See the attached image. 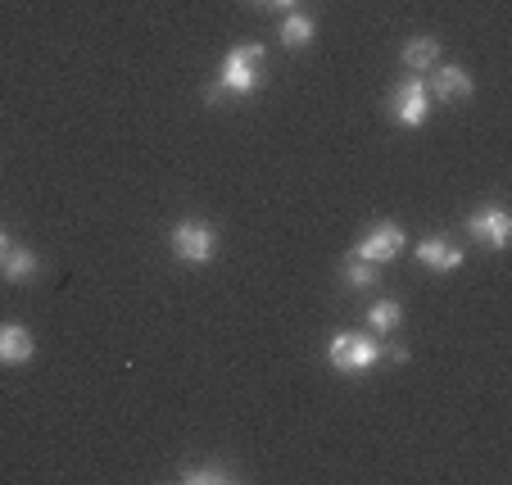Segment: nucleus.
<instances>
[{"label": "nucleus", "instance_id": "f257e3e1", "mask_svg": "<svg viewBox=\"0 0 512 485\" xmlns=\"http://www.w3.org/2000/svg\"><path fill=\"white\" fill-rule=\"evenodd\" d=\"M263 64H268V50L263 46H232L218 68V82L204 91V100H218V96H254L263 87Z\"/></svg>", "mask_w": 512, "mask_h": 485}, {"label": "nucleus", "instance_id": "f03ea898", "mask_svg": "<svg viewBox=\"0 0 512 485\" xmlns=\"http://www.w3.org/2000/svg\"><path fill=\"white\" fill-rule=\"evenodd\" d=\"M168 245H173L177 263H186V268H204V263L218 254V227L200 223V218H182V223L168 232Z\"/></svg>", "mask_w": 512, "mask_h": 485}, {"label": "nucleus", "instance_id": "7ed1b4c3", "mask_svg": "<svg viewBox=\"0 0 512 485\" xmlns=\"http://www.w3.org/2000/svg\"><path fill=\"white\" fill-rule=\"evenodd\" d=\"M381 359V345L368 336V331H340L327 345V363L345 377H358V372H372Z\"/></svg>", "mask_w": 512, "mask_h": 485}, {"label": "nucleus", "instance_id": "20e7f679", "mask_svg": "<svg viewBox=\"0 0 512 485\" xmlns=\"http://www.w3.org/2000/svg\"><path fill=\"white\" fill-rule=\"evenodd\" d=\"M426 114H431V91H426L422 78H408L395 87V96H390V118H395L399 127H422Z\"/></svg>", "mask_w": 512, "mask_h": 485}, {"label": "nucleus", "instance_id": "39448f33", "mask_svg": "<svg viewBox=\"0 0 512 485\" xmlns=\"http://www.w3.org/2000/svg\"><path fill=\"white\" fill-rule=\"evenodd\" d=\"M467 232L476 236V241H485L494 254L508 250L512 241V214L503 209V204H485V209H476L472 218H467Z\"/></svg>", "mask_w": 512, "mask_h": 485}, {"label": "nucleus", "instance_id": "423d86ee", "mask_svg": "<svg viewBox=\"0 0 512 485\" xmlns=\"http://www.w3.org/2000/svg\"><path fill=\"white\" fill-rule=\"evenodd\" d=\"M354 254L358 259H368V263H390V259H399L404 254V227L399 223H377L363 241L354 245Z\"/></svg>", "mask_w": 512, "mask_h": 485}, {"label": "nucleus", "instance_id": "0eeeda50", "mask_svg": "<svg viewBox=\"0 0 512 485\" xmlns=\"http://www.w3.org/2000/svg\"><path fill=\"white\" fill-rule=\"evenodd\" d=\"M37 354V340L23 322H0V368H23Z\"/></svg>", "mask_w": 512, "mask_h": 485}, {"label": "nucleus", "instance_id": "6e6552de", "mask_svg": "<svg viewBox=\"0 0 512 485\" xmlns=\"http://www.w3.org/2000/svg\"><path fill=\"white\" fill-rule=\"evenodd\" d=\"M422 268H431V272H454V268H463V245H454V241H445V236H426L422 245H417V254H413Z\"/></svg>", "mask_w": 512, "mask_h": 485}, {"label": "nucleus", "instance_id": "1a4fd4ad", "mask_svg": "<svg viewBox=\"0 0 512 485\" xmlns=\"http://www.w3.org/2000/svg\"><path fill=\"white\" fill-rule=\"evenodd\" d=\"M431 73H435V78H431V87H426V91H431V96L440 100V105L472 96V78H467V73H463L458 64H435Z\"/></svg>", "mask_w": 512, "mask_h": 485}, {"label": "nucleus", "instance_id": "9d476101", "mask_svg": "<svg viewBox=\"0 0 512 485\" xmlns=\"http://www.w3.org/2000/svg\"><path fill=\"white\" fill-rule=\"evenodd\" d=\"M37 272H41V254L28 250V245H10V254H5V263H0V277L14 282V286H23V282H32Z\"/></svg>", "mask_w": 512, "mask_h": 485}, {"label": "nucleus", "instance_id": "9b49d317", "mask_svg": "<svg viewBox=\"0 0 512 485\" xmlns=\"http://www.w3.org/2000/svg\"><path fill=\"white\" fill-rule=\"evenodd\" d=\"M435 64H440V41L435 37H413L404 46V68H413V73H431Z\"/></svg>", "mask_w": 512, "mask_h": 485}, {"label": "nucleus", "instance_id": "f8f14e48", "mask_svg": "<svg viewBox=\"0 0 512 485\" xmlns=\"http://www.w3.org/2000/svg\"><path fill=\"white\" fill-rule=\"evenodd\" d=\"M399 322H404V304L399 300H372L368 304V327L377 331V336H390Z\"/></svg>", "mask_w": 512, "mask_h": 485}, {"label": "nucleus", "instance_id": "ddd939ff", "mask_svg": "<svg viewBox=\"0 0 512 485\" xmlns=\"http://www.w3.org/2000/svg\"><path fill=\"white\" fill-rule=\"evenodd\" d=\"M236 472H227L223 463H186L182 472H177V481H186V485H223V481H232Z\"/></svg>", "mask_w": 512, "mask_h": 485}, {"label": "nucleus", "instance_id": "4468645a", "mask_svg": "<svg viewBox=\"0 0 512 485\" xmlns=\"http://www.w3.org/2000/svg\"><path fill=\"white\" fill-rule=\"evenodd\" d=\"M309 41H313V19L309 14H286V23H281V46L304 50Z\"/></svg>", "mask_w": 512, "mask_h": 485}, {"label": "nucleus", "instance_id": "2eb2a0df", "mask_svg": "<svg viewBox=\"0 0 512 485\" xmlns=\"http://www.w3.org/2000/svg\"><path fill=\"white\" fill-rule=\"evenodd\" d=\"M345 286H354V291H372L377 286V263L358 259V254H349L345 263Z\"/></svg>", "mask_w": 512, "mask_h": 485}, {"label": "nucleus", "instance_id": "dca6fc26", "mask_svg": "<svg viewBox=\"0 0 512 485\" xmlns=\"http://www.w3.org/2000/svg\"><path fill=\"white\" fill-rule=\"evenodd\" d=\"M381 359H390V363H408V350H404V345H386V350H381Z\"/></svg>", "mask_w": 512, "mask_h": 485}, {"label": "nucleus", "instance_id": "f3484780", "mask_svg": "<svg viewBox=\"0 0 512 485\" xmlns=\"http://www.w3.org/2000/svg\"><path fill=\"white\" fill-rule=\"evenodd\" d=\"M10 245H14V241H10V232L0 227V263H5V254H10Z\"/></svg>", "mask_w": 512, "mask_h": 485}, {"label": "nucleus", "instance_id": "a211bd4d", "mask_svg": "<svg viewBox=\"0 0 512 485\" xmlns=\"http://www.w3.org/2000/svg\"><path fill=\"white\" fill-rule=\"evenodd\" d=\"M259 5H272V10H290L295 0H259Z\"/></svg>", "mask_w": 512, "mask_h": 485}]
</instances>
